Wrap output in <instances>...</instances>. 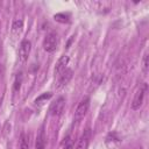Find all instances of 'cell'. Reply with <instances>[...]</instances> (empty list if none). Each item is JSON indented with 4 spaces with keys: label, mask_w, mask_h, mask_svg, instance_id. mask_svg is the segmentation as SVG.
Returning a JSON list of instances; mask_svg holds the SVG:
<instances>
[{
    "label": "cell",
    "mask_w": 149,
    "mask_h": 149,
    "mask_svg": "<svg viewBox=\"0 0 149 149\" xmlns=\"http://www.w3.org/2000/svg\"><path fill=\"white\" fill-rule=\"evenodd\" d=\"M58 42H59V38H58V35L55 33V31H51L49 33L44 40H43V49L47 51V52H54L57 47H58Z\"/></svg>",
    "instance_id": "6da1fadb"
},
{
    "label": "cell",
    "mask_w": 149,
    "mask_h": 149,
    "mask_svg": "<svg viewBox=\"0 0 149 149\" xmlns=\"http://www.w3.org/2000/svg\"><path fill=\"white\" fill-rule=\"evenodd\" d=\"M147 88H148V85L146 83H143V85L136 91V93L134 95V99H133V102H132V109L136 111L142 106V104L144 101V95H146Z\"/></svg>",
    "instance_id": "7a4b0ae2"
},
{
    "label": "cell",
    "mask_w": 149,
    "mask_h": 149,
    "mask_svg": "<svg viewBox=\"0 0 149 149\" xmlns=\"http://www.w3.org/2000/svg\"><path fill=\"white\" fill-rule=\"evenodd\" d=\"M88 108H90V99L88 98H84L79 102V105L77 106V108L74 111V120L78 121V120L83 119L86 115V113L88 112Z\"/></svg>",
    "instance_id": "3957f363"
},
{
    "label": "cell",
    "mask_w": 149,
    "mask_h": 149,
    "mask_svg": "<svg viewBox=\"0 0 149 149\" xmlns=\"http://www.w3.org/2000/svg\"><path fill=\"white\" fill-rule=\"evenodd\" d=\"M64 106H65V99H64V97H59L58 99H56L50 105V108H49L50 115H52V116L61 115L62 112H63V109H64Z\"/></svg>",
    "instance_id": "277c9868"
},
{
    "label": "cell",
    "mask_w": 149,
    "mask_h": 149,
    "mask_svg": "<svg viewBox=\"0 0 149 149\" xmlns=\"http://www.w3.org/2000/svg\"><path fill=\"white\" fill-rule=\"evenodd\" d=\"M30 50H31V42L29 40H23L19 47V58L21 62H26L28 59L30 55Z\"/></svg>",
    "instance_id": "5b68a950"
},
{
    "label": "cell",
    "mask_w": 149,
    "mask_h": 149,
    "mask_svg": "<svg viewBox=\"0 0 149 149\" xmlns=\"http://www.w3.org/2000/svg\"><path fill=\"white\" fill-rule=\"evenodd\" d=\"M72 74H73L72 70L66 68L61 74H58V78H57V81H56V88H57V90H61L62 87H64V86L71 80Z\"/></svg>",
    "instance_id": "8992f818"
},
{
    "label": "cell",
    "mask_w": 149,
    "mask_h": 149,
    "mask_svg": "<svg viewBox=\"0 0 149 149\" xmlns=\"http://www.w3.org/2000/svg\"><path fill=\"white\" fill-rule=\"evenodd\" d=\"M69 61H70V57L68 55H63L58 58L56 65H55V69H54V73L55 76H58L61 74L66 68H68V64H69Z\"/></svg>",
    "instance_id": "52a82bcc"
},
{
    "label": "cell",
    "mask_w": 149,
    "mask_h": 149,
    "mask_svg": "<svg viewBox=\"0 0 149 149\" xmlns=\"http://www.w3.org/2000/svg\"><path fill=\"white\" fill-rule=\"evenodd\" d=\"M88 143H90V130L87 129V130L79 137V140L77 141V143H76V146H74L73 149H87Z\"/></svg>",
    "instance_id": "ba28073f"
},
{
    "label": "cell",
    "mask_w": 149,
    "mask_h": 149,
    "mask_svg": "<svg viewBox=\"0 0 149 149\" xmlns=\"http://www.w3.org/2000/svg\"><path fill=\"white\" fill-rule=\"evenodd\" d=\"M23 30V21L22 20H15L12 24V29H10V33H12V36L14 38L19 37L21 35Z\"/></svg>",
    "instance_id": "9c48e42d"
},
{
    "label": "cell",
    "mask_w": 149,
    "mask_h": 149,
    "mask_svg": "<svg viewBox=\"0 0 149 149\" xmlns=\"http://www.w3.org/2000/svg\"><path fill=\"white\" fill-rule=\"evenodd\" d=\"M45 143H47V137L43 127L41 128L37 137H36V143H35V149H45Z\"/></svg>",
    "instance_id": "30bf717a"
},
{
    "label": "cell",
    "mask_w": 149,
    "mask_h": 149,
    "mask_svg": "<svg viewBox=\"0 0 149 149\" xmlns=\"http://www.w3.org/2000/svg\"><path fill=\"white\" fill-rule=\"evenodd\" d=\"M51 97H52V93L51 92H45V93H42L41 95H38L34 100V102H35L36 106H43L47 102V100H49Z\"/></svg>",
    "instance_id": "8fae6325"
},
{
    "label": "cell",
    "mask_w": 149,
    "mask_h": 149,
    "mask_svg": "<svg viewBox=\"0 0 149 149\" xmlns=\"http://www.w3.org/2000/svg\"><path fill=\"white\" fill-rule=\"evenodd\" d=\"M30 148V135L27 133H22L20 136V149H29Z\"/></svg>",
    "instance_id": "7c38bea8"
},
{
    "label": "cell",
    "mask_w": 149,
    "mask_h": 149,
    "mask_svg": "<svg viewBox=\"0 0 149 149\" xmlns=\"http://www.w3.org/2000/svg\"><path fill=\"white\" fill-rule=\"evenodd\" d=\"M54 19L56 20V21H58V22H61V23H68L69 21H70V15L66 13H58V14H56V15H54Z\"/></svg>",
    "instance_id": "4fadbf2b"
},
{
    "label": "cell",
    "mask_w": 149,
    "mask_h": 149,
    "mask_svg": "<svg viewBox=\"0 0 149 149\" xmlns=\"http://www.w3.org/2000/svg\"><path fill=\"white\" fill-rule=\"evenodd\" d=\"M62 147L63 149H73V141L70 135L64 137V140L62 141Z\"/></svg>",
    "instance_id": "5bb4252c"
},
{
    "label": "cell",
    "mask_w": 149,
    "mask_h": 149,
    "mask_svg": "<svg viewBox=\"0 0 149 149\" xmlns=\"http://www.w3.org/2000/svg\"><path fill=\"white\" fill-rule=\"evenodd\" d=\"M21 83H22V73H17L15 77V81H14V91L17 92L21 87Z\"/></svg>",
    "instance_id": "9a60e30c"
},
{
    "label": "cell",
    "mask_w": 149,
    "mask_h": 149,
    "mask_svg": "<svg viewBox=\"0 0 149 149\" xmlns=\"http://www.w3.org/2000/svg\"><path fill=\"white\" fill-rule=\"evenodd\" d=\"M142 69H143V73L147 74L148 73V68H149V63H148V52L146 51L143 55V61H142Z\"/></svg>",
    "instance_id": "2e32d148"
},
{
    "label": "cell",
    "mask_w": 149,
    "mask_h": 149,
    "mask_svg": "<svg viewBox=\"0 0 149 149\" xmlns=\"http://www.w3.org/2000/svg\"><path fill=\"white\" fill-rule=\"evenodd\" d=\"M2 73H3V69H2V64L0 63V83H1V79H2Z\"/></svg>",
    "instance_id": "e0dca14e"
}]
</instances>
